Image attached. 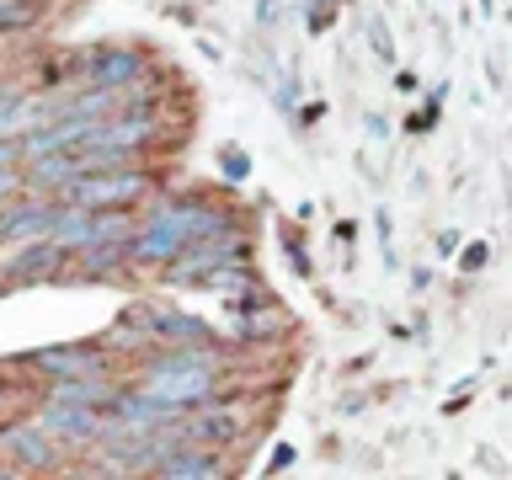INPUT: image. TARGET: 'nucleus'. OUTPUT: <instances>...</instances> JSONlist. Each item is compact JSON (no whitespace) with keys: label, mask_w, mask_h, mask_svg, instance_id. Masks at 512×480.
<instances>
[{"label":"nucleus","mask_w":512,"mask_h":480,"mask_svg":"<svg viewBox=\"0 0 512 480\" xmlns=\"http://www.w3.org/2000/svg\"><path fill=\"white\" fill-rule=\"evenodd\" d=\"M224 171H230L235 182H240V176H246L251 166H246V155H240V150H224Z\"/></svg>","instance_id":"14"},{"label":"nucleus","mask_w":512,"mask_h":480,"mask_svg":"<svg viewBox=\"0 0 512 480\" xmlns=\"http://www.w3.org/2000/svg\"><path fill=\"white\" fill-rule=\"evenodd\" d=\"M38 422L54 432V438H64V443H96V438H102V427H107L102 406H80V400H54V395L43 400Z\"/></svg>","instance_id":"5"},{"label":"nucleus","mask_w":512,"mask_h":480,"mask_svg":"<svg viewBox=\"0 0 512 480\" xmlns=\"http://www.w3.org/2000/svg\"><path fill=\"white\" fill-rule=\"evenodd\" d=\"M155 475H166V480H208V475H224V464H219V454H208L203 443H171L166 459L155 464Z\"/></svg>","instance_id":"9"},{"label":"nucleus","mask_w":512,"mask_h":480,"mask_svg":"<svg viewBox=\"0 0 512 480\" xmlns=\"http://www.w3.org/2000/svg\"><path fill=\"white\" fill-rule=\"evenodd\" d=\"M32 368L54 379H80V374H107V352L96 342H70V347H43V352H27Z\"/></svg>","instance_id":"6"},{"label":"nucleus","mask_w":512,"mask_h":480,"mask_svg":"<svg viewBox=\"0 0 512 480\" xmlns=\"http://www.w3.org/2000/svg\"><path fill=\"white\" fill-rule=\"evenodd\" d=\"M22 134H0V171H11V166H22Z\"/></svg>","instance_id":"13"},{"label":"nucleus","mask_w":512,"mask_h":480,"mask_svg":"<svg viewBox=\"0 0 512 480\" xmlns=\"http://www.w3.org/2000/svg\"><path fill=\"white\" fill-rule=\"evenodd\" d=\"M144 192H150V182H144V171H91V176H75L70 187H59V198L70 203H86V208H128L139 203Z\"/></svg>","instance_id":"2"},{"label":"nucleus","mask_w":512,"mask_h":480,"mask_svg":"<svg viewBox=\"0 0 512 480\" xmlns=\"http://www.w3.org/2000/svg\"><path fill=\"white\" fill-rule=\"evenodd\" d=\"M144 390H150L155 400H166V406H176V411L198 406V400L214 395V352H208V347H176V352H166V358L150 363Z\"/></svg>","instance_id":"1"},{"label":"nucleus","mask_w":512,"mask_h":480,"mask_svg":"<svg viewBox=\"0 0 512 480\" xmlns=\"http://www.w3.org/2000/svg\"><path fill=\"white\" fill-rule=\"evenodd\" d=\"M27 118V91L16 80H0V134H22Z\"/></svg>","instance_id":"11"},{"label":"nucleus","mask_w":512,"mask_h":480,"mask_svg":"<svg viewBox=\"0 0 512 480\" xmlns=\"http://www.w3.org/2000/svg\"><path fill=\"white\" fill-rule=\"evenodd\" d=\"M64 251L59 240H48V235H38V240H27L16 256H6L0 262V283H11V288H27V283H43V278H59V267H64Z\"/></svg>","instance_id":"4"},{"label":"nucleus","mask_w":512,"mask_h":480,"mask_svg":"<svg viewBox=\"0 0 512 480\" xmlns=\"http://www.w3.org/2000/svg\"><path fill=\"white\" fill-rule=\"evenodd\" d=\"M150 336H160V342H182V347H208V331L203 320L192 315H150Z\"/></svg>","instance_id":"10"},{"label":"nucleus","mask_w":512,"mask_h":480,"mask_svg":"<svg viewBox=\"0 0 512 480\" xmlns=\"http://www.w3.org/2000/svg\"><path fill=\"white\" fill-rule=\"evenodd\" d=\"M459 262H464V267H486V246H470V251L459 256Z\"/></svg>","instance_id":"15"},{"label":"nucleus","mask_w":512,"mask_h":480,"mask_svg":"<svg viewBox=\"0 0 512 480\" xmlns=\"http://www.w3.org/2000/svg\"><path fill=\"white\" fill-rule=\"evenodd\" d=\"M43 16V0H0V32H22Z\"/></svg>","instance_id":"12"},{"label":"nucleus","mask_w":512,"mask_h":480,"mask_svg":"<svg viewBox=\"0 0 512 480\" xmlns=\"http://www.w3.org/2000/svg\"><path fill=\"white\" fill-rule=\"evenodd\" d=\"M54 219H59V198L38 192V198H27V203L0 208V240H38V235H54Z\"/></svg>","instance_id":"7"},{"label":"nucleus","mask_w":512,"mask_h":480,"mask_svg":"<svg viewBox=\"0 0 512 480\" xmlns=\"http://www.w3.org/2000/svg\"><path fill=\"white\" fill-rule=\"evenodd\" d=\"M0 454H11L16 464H27V470H48V464L59 459V448H54V432L43 422H16V427L0 432Z\"/></svg>","instance_id":"8"},{"label":"nucleus","mask_w":512,"mask_h":480,"mask_svg":"<svg viewBox=\"0 0 512 480\" xmlns=\"http://www.w3.org/2000/svg\"><path fill=\"white\" fill-rule=\"evenodd\" d=\"M0 406H6V384H0Z\"/></svg>","instance_id":"16"},{"label":"nucleus","mask_w":512,"mask_h":480,"mask_svg":"<svg viewBox=\"0 0 512 480\" xmlns=\"http://www.w3.org/2000/svg\"><path fill=\"white\" fill-rule=\"evenodd\" d=\"M139 75H144V54H139V48H128V43L96 48V54L86 59V86L91 91L123 96L128 86H139Z\"/></svg>","instance_id":"3"}]
</instances>
